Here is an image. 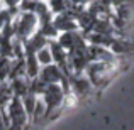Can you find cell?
Wrapping results in <instances>:
<instances>
[{
	"mask_svg": "<svg viewBox=\"0 0 134 130\" xmlns=\"http://www.w3.org/2000/svg\"><path fill=\"white\" fill-rule=\"evenodd\" d=\"M49 49L53 52V61L65 71V75L70 76V59H68V51L58 42V39L49 41Z\"/></svg>",
	"mask_w": 134,
	"mask_h": 130,
	"instance_id": "52a82bcc",
	"label": "cell"
},
{
	"mask_svg": "<svg viewBox=\"0 0 134 130\" xmlns=\"http://www.w3.org/2000/svg\"><path fill=\"white\" fill-rule=\"evenodd\" d=\"M37 30H39V32L43 34L44 37H48L49 41L58 39V36L61 34V32L58 30V27L54 26V22H53V20H51V22H46V24H43V26H39V29H37Z\"/></svg>",
	"mask_w": 134,
	"mask_h": 130,
	"instance_id": "9a60e30c",
	"label": "cell"
},
{
	"mask_svg": "<svg viewBox=\"0 0 134 130\" xmlns=\"http://www.w3.org/2000/svg\"><path fill=\"white\" fill-rule=\"evenodd\" d=\"M43 2H48V0H43Z\"/></svg>",
	"mask_w": 134,
	"mask_h": 130,
	"instance_id": "d4e9b609",
	"label": "cell"
},
{
	"mask_svg": "<svg viewBox=\"0 0 134 130\" xmlns=\"http://www.w3.org/2000/svg\"><path fill=\"white\" fill-rule=\"evenodd\" d=\"M3 26H5V24L2 22V20H0V32H2V29H3Z\"/></svg>",
	"mask_w": 134,
	"mask_h": 130,
	"instance_id": "603a6c76",
	"label": "cell"
},
{
	"mask_svg": "<svg viewBox=\"0 0 134 130\" xmlns=\"http://www.w3.org/2000/svg\"><path fill=\"white\" fill-rule=\"evenodd\" d=\"M10 71H12V58L2 56V59H0V83L9 79Z\"/></svg>",
	"mask_w": 134,
	"mask_h": 130,
	"instance_id": "e0dca14e",
	"label": "cell"
},
{
	"mask_svg": "<svg viewBox=\"0 0 134 130\" xmlns=\"http://www.w3.org/2000/svg\"><path fill=\"white\" fill-rule=\"evenodd\" d=\"M20 2H22V0H3V5L9 7V9H19Z\"/></svg>",
	"mask_w": 134,
	"mask_h": 130,
	"instance_id": "ffe728a7",
	"label": "cell"
},
{
	"mask_svg": "<svg viewBox=\"0 0 134 130\" xmlns=\"http://www.w3.org/2000/svg\"><path fill=\"white\" fill-rule=\"evenodd\" d=\"M48 44H49V39H48V37H44L43 34L39 32V30H36V32H34L31 37H27V39L24 41L26 52H32V54H36L39 49L46 47Z\"/></svg>",
	"mask_w": 134,
	"mask_h": 130,
	"instance_id": "9c48e42d",
	"label": "cell"
},
{
	"mask_svg": "<svg viewBox=\"0 0 134 130\" xmlns=\"http://www.w3.org/2000/svg\"><path fill=\"white\" fill-rule=\"evenodd\" d=\"M12 26H14V30H15V37L26 41L27 37H31L37 30L39 19L34 12H20L12 20Z\"/></svg>",
	"mask_w": 134,
	"mask_h": 130,
	"instance_id": "3957f363",
	"label": "cell"
},
{
	"mask_svg": "<svg viewBox=\"0 0 134 130\" xmlns=\"http://www.w3.org/2000/svg\"><path fill=\"white\" fill-rule=\"evenodd\" d=\"M70 3H71V0H48V5H49V9H51V12L54 14V15L66 12Z\"/></svg>",
	"mask_w": 134,
	"mask_h": 130,
	"instance_id": "2e32d148",
	"label": "cell"
},
{
	"mask_svg": "<svg viewBox=\"0 0 134 130\" xmlns=\"http://www.w3.org/2000/svg\"><path fill=\"white\" fill-rule=\"evenodd\" d=\"M36 58H37V61L41 63V66H48V64H53V63H54L53 61V52H51V49H49V44L36 52Z\"/></svg>",
	"mask_w": 134,
	"mask_h": 130,
	"instance_id": "ac0fdd59",
	"label": "cell"
},
{
	"mask_svg": "<svg viewBox=\"0 0 134 130\" xmlns=\"http://www.w3.org/2000/svg\"><path fill=\"white\" fill-rule=\"evenodd\" d=\"M65 96H66V90L63 88V85L59 83H53V85H48L43 93V100L46 103V120H53L56 117V112H59L65 105Z\"/></svg>",
	"mask_w": 134,
	"mask_h": 130,
	"instance_id": "7a4b0ae2",
	"label": "cell"
},
{
	"mask_svg": "<svg viewBox=\"0 0 134 130\" xmlns=\"http://www.w3.org/2000/svg\"><path fill=\"white\" fill-rule=\"evenodd\" d=\"M41 68H43V66H41L39 61H37L36 54H32V52H26V75L32 79V78H36V76H39Z\"/></svg>",
	"mask_w": 134,
	"mask_h": 130,
	"instance_id": "7c38bea8",
	"label": "cell"
},
{
	"mask_svg": "<svg viewBox=\"0 0 134 130\" xmlns=\"http://www.w3.org/2000/svg\"><path fill=\"white\" fill-rule=\"evenodd\" d=\"M14 98V91L12 86H10V81H2L0 83V108H7L9 103L12 101Z\"/></svg>",
	"mask_w": 134,
	"mask_h": 130,
	"instance_id": "4fadbf2b",
	"label": "cell"
},
{
	"mask_svg": "<svg viewBox=\"0 0 134 130\" xmlns=\"http://www.w3.org/2000/svg\"><path fill=\"white\" fill-rule=\"evenodd\" d=\"M0 59H2V51H0Z\"/></svg>",
	"mask_w": 134,
	"mask_h": 130,
	"instance_id": "cb8c5ba5",
	"label": "cell"
},
{
	"mask_svg": "<svg viewBox=\"0 0 134 130\" xmlns=\"http://www.w3.org/2000/svg\"><path fill=\"white\" fill-rule=\"evenodd\" d=\"M3 113H5V108H0V130H9V125L3 118Z\"/></svg>",
	"mask_w": 134,
	"mask_h": 130,
	"instance_id": "44dd1931",
	"label": "cell"
},
{
	"mask_svg": "<svg viewBox=\"0 0 134 130\" xmlns=\"http://www.w3.org/2000/svg\"><path fill=\"white\" fill-rule=\"evenodd\" d=\"M85 54H87V59L92 63V61H107V63H112V61H117L119 56L114 54L109 47L105 46H97V44H88L85 47Z\"/></svg>",
	"mask_w": 134,
	"mask_h": 130,
	"instance_id": "8992f818",
	"label": "cell"
},
{
	"mask_svg": "<svg viewBox=\"0 0 134 130\" xmlns=\"http://www.w3.org/2000/svg\"><path fill=\"white\" fill-rule=\"evenodd\" d=\"M37 100H39V96H37L34 91H31V90L22 96V105H24V108H26V112H27V117H29V120H31V117H32L34 110H36Z\"/></svg>",
	"mask_w": 134,
	"mask_h": 130,
	"instance_id": "5bb4252c",
	"label": "cell"
},
{
	"mask_svg": "<svg viewBox=\"0 0 134 130\" xmlns=\"http://www.w3.org/2000/svg\"><path fill=\"white\" fill-rule=\"evenodd\" d=\"M58 42L66 49V51H75V49H85L88 42L87 37L82 30H68V32H61L58 36Z\"/></svg>",
	"mask_w": 134,
	"mask_h": 130,
	"instance_id": "277c9868",
	"label": "cell"
},
{
	"mask_svg": "<svg viewBox=\"0 0 134 130\" xmlns=\"http://www.w3.org/2000/svg\"><path fill=\"white\" fill-rule=\"evenodd\" d=\"M110 49L114 54L121 56V54H129V52H134V42L127 39H121V37H115L114 42L110 44Z\"/></svg>",
	"mask_w": 134,
	"mask_h": 130,
	"instance_id": "8fae6325",
	"label": "cell"
},
{
	"mask_svg": "<svg viewBox=\"0 0 134 130\" xmlns=\"http://www.w3.org/2000/svg\"><path fill=\"white\" fill-rule=\"evenodd\" d=\"M39 2L41 0H22L19 9H20V12H36Z\"/></svg>",
	"mask_w": 134,
	"mask_h": 130,
	"instance_id": "d6986e66",
	"label": "cell"
},
{
	"mask_svg": "<svg viewBox=\"0 0 134 130\" xmlns=\"http://www.w3.org/2000/svg\"><path fill=\"white\" fill-rule=\"evenodd\" d=\"M73 3H78V5H83V7H88L92 3V0H71Z\"/></svg>",
	"mask_w": 134,
	"mask_h": 130,
	"instance_id": "7402d4cb",
	"label": "cell"
},
{
	"mask_svg": "<svg viewBox=\"0 0 134 130\" xmlns=\"http://www.w3.org/2000/svg\"><path fill=\"white\" fill-rule=\"evenodd\" d=\"M117 63H119V59H117V61H112V63H107V61H92V63H88L85 73H87V76L90 78V81L93 83L95 88H104L115 76V73L119 71Z\"/></svg>",
	"mask_w": 134,
	"mask_h": 130,
	"instance_id": "6da1fadb",
	"label": "cell"
},
{
	"mask_svg": "<svg viewBox=\"0 0 134 130\" xmlns=\"http://www.w3.org/2000/svg\"><path fill=\"white\" fill-rule=\"evenodd\" d=\"M10 86H12L14 96L22 98L24 95H26L27 91H29V88H31V78H29L27 75L15 76L14 79H10Z\"/></svg>",
	"mask_w": 134,
	"mask_h": 130,
	"instance_id": "30bf717a",
	"label": "cell"
},
{
	"mask_svg": "<svg viewBox=\"0 0 134 130\" xmlns=\"http://www.w3.org/2000/svg\"><path fill=\"white\" fill-rule=\"evenodd\" d=\"M53 22H54L56 27H58L59 32H68V30H78V29H80L76 19H75L73 15H70L68 12H63V14L54 15Z\"/></svg>",
	"mask_w": 134,
	"mask_h": 130,
	"instance_id": "ba28073f",
	"label": "cell"
},
{
	"mask_svg": "<svg viewBox=\"0 0 134 130\" xmlns=\"http://www.w3.org/2000/svg\"><path fill=\"white\" fill-rule=\"evenodd\" d=\"M70 85H71V91L78 98H85L97 90L93 86V83L90 81V78L87 76V73H80V75L70 76Z\"/></svg>",
	"mask_w": 134,
	"mask_h": 130,
	"instance_id": "5b68a950",
	"label": "cell"
}]
</instances>
